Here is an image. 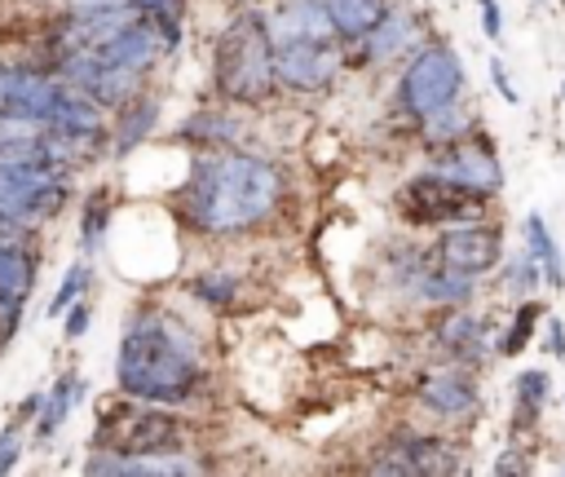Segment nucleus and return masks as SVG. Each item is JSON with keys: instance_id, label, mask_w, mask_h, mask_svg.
I'll return each mask as SVG.
<instances>
[{"instance_id": "obj_1", "label": "nucleus", "mask_w": 565, "mask_h": 477, "mask_svg": "<svg viewBox=\"0 0 565 477\" xmlns=\"http://www.w3.org/2000/svg\"><path fill=\"white\" fill-rule=\"evenodd\" d=\"M282 194V177L269 159L247 150H216L203 155L177 194L181 216L203 234H238L260 225Z\"/></svg>"}, {"instance_id": "obj_2", "label": "nucleus", "mask_w": 565, "mask_h": 477, "mask_svg": "<svg viewBox=\"0 0 565 477\" xmlns=\"http://www.w3.org/2000/svg\"><path fill=\"white\" fill-rule=\"evenodd\" d=\"M115 375L128 398L141 402H185L203 375L199 344L185 327L163 314H137L119 340Z\"/></svg>"}, {"instance_id": "obj_3", "label": "nucleus", "mask_w": 565, "mask_h": 477, "mask_svg": "<svg viewBox=\"0 0 565 477\" xmlns=\"http://www.w3.org/2000/svg\"><path fill=\"white\" fill-rule=\"evenodd\" d=\"M274 57H278V44H274L269 22L260 13H238L216 40V62H212L216 93L230 102L269 97V88L278 80Z\"/></svg>"}, {"instance_id": "obj_4", "label": "nucleus", "mask_w": 565, "mask_h": 477, "mask_svg": "<svg viewBox=\"0 0 565 477\" xmlns=\"http://www.w3.org/2000/svg\"><path fill=\"white\" fill-rule=\"evenodd\" d=\"M66 163H22V159H0V230H26L62 212L66 203Z\"/></svg>"}, {"instance_id": "obj_5", "label": "nucleus", "mask_w": 565, "mask_h": 477, "mask_svg": "<svg viewBox=\"0 0 565 477\" xmlns=\"http://www.w3.org/2000/svg\"><path fill=\"white\" fill-rule=\"evenodd\" d=\"M459 93H463V66H459L455 49H446V44L419 49L397 80V102L415 119H433V115L459 106Z\"/></svg>"}, {"instance_id": "obj_6", "label": "nucleus", "mask_w": 565, "mask_h": 477, "mask_svg": "<svg viewBox=\"0 0 565 477\" xmlns=\"http://www.w3.org/2000/svg\"><path fill=\"white\" fill-rule=\"evenodd\" d=\"M97 437L110 451H124V455H159V451H177L181 420H172L168 411L141 406V398H137V406H110V411H102Z\"/></svg>"}, {"instance_id": "obj_7", "label": "nucleus", "mask_w": 565, "mask_h": 477, "mask_svg": "<svg viewBox=\"0 0 565 477\" xmlns=\"http://www.w3.org/2000/svg\"><path fill=\"white\" fill-rule=\"evenodd\" d=\"M397 199H402V212H406L411 221L455 225V221L472 216V208H481L486 194H472V190H463V186H455V181H446V177H437V172L428 168V172L415 177Z\"/></svg>"}, {"instance_id": "obj_8", "label": "nucleus", "mask_w": 565, "mask_h": 477, "mask_svg": "<svg viewBox=\"0 0 565 477\" xmlns=\"http://www.w3.org/2000/svg\"><path fill=\"white\" fill-rule=\"evenodd\" d=\"M340 62L344 57L331 49V40H287V44H278V57H274L278 80L287 88H300V93L327 88L335 80Z\"/></svg>"}, {"instance_id": "obj_9", "label": "nucleus", "mask_w": 565, "mask_h": 477, "mask_svg": "<svg viewBox=\"0 0 565 477\" xmlns=\"http://www.w3.org/2000/svg\"><path fill=\"white\" fill-rule=\"evenodd\" d=\"M455 468H459L455 446L441 437H419V433L393 437L371 459V473H455Z\"/></svg>"}, {"instance_id": "obj_10", "label": "nucleus", "mask_w": 565, "mask_h": 477, "mask_svg": "<svg viewBox=\"0 0 565 477\" xmlns=\"http://www.w3.org/2000/svg\"><path fill=\"white\" fill-rule=\"evenodd\" d=\"M433 172L446 177V181H455V186H463V190H472V194H494V190L503 186L499 159H494L486 146H477V141H455V146L433 163Z\"/></svg>"}, {"instance_id": "obj_11", "label": "nucleus", "mask_w": 565, "mask_h": 477, "mask_svg": "<svg viewBox=\"0 0 565 477\" xmlns=\"http://www.w3.org/2000/svg\"><path fill=\"white\" fill-rule=\"evenodd\" d=\"M437 261L468 269V274H486L499 261V230L490 225H446L437 239Z\"/></svg>"}, {"instance_id": "obj_12", "label": "nucleus", "mask_w": 565, "mask_h": 477, "mask_svg": "<svg viewBox=\"0 0 565 477\" xmlns=\"http://www.w3.org/2000/svg\"><path fill=\"white\" fill-rule=\"evenodd\" d=\"M419 402L437 415H468L477 406V380L463 367H446L419 380Z\"/></svg>"}, {"instance_id": "obj_13", "label": "nucleus", "mask_w": 565, "mask_h": 477, "mask_svg": "<svg viewBox=\"0 0 565 477\" xmlns=\"http://www.w3.org/2000/svg\"><path fill=\"white\" fill-rule=\"evenodd\" d=\"M274 44H287V40H331L335 35V22L327 13L322 0H287L278 13H274Z\"/></svg>"}, {"instance_id": "obj_14", "label": "nucleus", "mask_w": 565, "mask_h": 477, "mask_svg": "<svg viewBox=\"0 0 565 477\" xmlns=\"http://www.w3.org/2000/svg\"><path fill=\"white\" fill-rule=\"evenodd\" d=\"M35 283V256L18 239H0V309L18 314Z\"/></svg>"}, {"instance_id": "obj_15", "label": "nucleus", "mask_w": 565, "mask_h": 477, "mask_svg": "<svg viewBox=\"0 0 565 477\" xmlns=\"http://www.w3.org/2000/svg\"><path fill=\"white\" fill-rule=\"evenodd\" d=\"M203 464L181 455V451H159V455H124V451H106L97 459H88V473H199Z\"/></svg>"}, {"instance_id": "obj_16", "label": "nucleus", "mask_w": 565, "mask_h": 477, "mask_svg": "<svg viewBox=\"0 0 565 477\" xmlns=\"http://www.w3.org/2000/svg\"><path fill=\"white\" fill-rule=\"evenodd\" d=\"M477 274H468V269H455V265H446V261H437L433 269H419V278H415V292L424 296V300H433V305H463L468 296H472V283Z\"/></svg>"}, {"instance_id": "obj_17", "label": "nucleus", "mask_w": 565, "mask_h": 477, "mask_svg": "<svg viewBox=\"0 0 565 477\" xmlns=\"http://www.w3.org/2000/svg\"><path fill=\"white\" fill-rule=\"evenodd\" d=\"M322 4H327L331 22H335V35H344V40L371 35L393 9L388 0H322Z\"/></svg>"}, {"instance_id": "obj_18", "label": "nucleus", "mask_w": 565, "mask_h": 477, "mask_svg": "<svg viewBox=\"0 0 565 477\" xmlns=\"http://www.w3.org/2000/svg\"><path fill=\"white\" fill-rule=\"evenodd\" d=\"M411 40H415V18L402 9H388V18L371 35H362V62H388V57L406 53Z\"/></svg>"}, {"instance_id": "obj_19", "label": "nucleus", "mask_w": 565, "mask_h": 477, "mask_svg": "<svg viewBox=\"0 0 565 477\" xmlns=\"http://www.w3.org/2000/svg\"><path fill=\"white\" fill-rule=\"evenodd\" d=\"M525 243H530L534 261L543 265L547 287H565V261H561V247H556V239H552V230H547V221H543L539 212L525 216Z\"/></svg>"}, {"instance_id": "obj_20", "label": "nucleus", "mask_w": 565, "mask_h": 477, "mask_svg": "<svg viewBox=\"0 0 565 477\" xmlns=\"http://www.w3.org/2000/svg\"><path fill=\"white\" fill-rule=\"evenodd\" d=\"M512 393H516V411H521V420L534 424V415H539V411L547 406V398H552V375L539 371V367H530V371L516 375Z\"/></svg>"}, {"instance_id": "obj_21", "label": "nucleus", "mask_w": 565, "mask_h": 477, "mask_svg": "<svg viewBox=\"0 0 565 477\" xmlns=\"http://www.w3.org/2000/svg\"><path fill=\"white\" fill-rule=\"evenodd\" d=\"M75 398H79V380H75V375H62V380L53 384L49 402L40 406V424H35V433H40V437L57 433V428H62V420L71 415V402H75Z\"/></svg>"}, {"instance_id": "obj_22", "label": "nucleus", "mask_w": 565, "mask_h": 477, "mask_svg": "<svg viewBox=\"0 0 565 477\" xmlns=\"http://www.w3.org/2000/svg\"><path fill=\"white\" fill-rule=\"evenodd\" d=\"M190 292H194L203 305H212V309H230L234 296H238V278L225 274V269H207V274H199V278L190 283Z\"/></svg>"}, {"instance_id": "obj_23", "label": "nucleus", "mask_w": 565, "mask_h": 477, "mask_svg": "<svg viewBox=\"0 0 565 477\" xmlns=\"http://www.w3.org/2000/svg\"><path fill=\"white\" fill-rule=\"evenodd\" d=\"M154 115H159V102H150V97H146V102H132V106H128V119L119 124L115 150H119V155H124V150H132V146H137V141H141L146 132H150Z\"/></svg>"}, {"instance_id": "obj_24", "label": "nucleus", "mask_w": 565, "mask_h": 477, "mask_svg": "<svg viewBox=\"0 0 565 477\" xmlns=\"http://www.w3.org/2000/svg\"><path fill=\"white\" fill-rule=\"evenodd\" d=\"M106 221H110V194H106V190H93L88 203H84V216H79V239H84V247H97V243H102Z\"/></svg>"}, {"instance_id": "obj_25", "label": "nucleus", "mask_w": 565, "mask_h": 477, "mask_svg": "<svg viewBox=\"0 0 565 477\" xmlns=\"http://www.w3.org/2000/svg\"><path fill=\"white\" fill-rule=\"evenodd\" d=\"M543 283V265L534 261V252H525V256H512L508 261V269H503V287L521 300V296H530L534 287Z\"/></svg>"}, {"instance_id": "obj_26", "label": "nucleus", "mask_w": 565, "mask_h": 477, "mask_svg": "<svg viewBox=\"0 0 565 477\" xmlns=\"http://www.w3.org/2000/svg\"><path fill=\"white\" fill-rule=\"evenodd\" d=\"M163 35V44H177L181 40V0H132Z\"/></svg>"}, {"instance_id": "obj_27", "label": "nucleus", "mask_w": 565, "mask_h": 477, "mask_svg": "<svg viewBox=\"0 0 565 477\" xmlns=\"http://www.w3.org/2000/svg\"><path fill=\"white\" fill-rule=\"evenodd\" d=\"M534 327H539V305H516V318H512V327L503 331V340H499V353H521L525 344H530V336H534Z\"/></svg>"}, {"instance_id": "obj_28", "label": "nucleus", "mask_w": 565, "mask_h": 477, "mask_svg": "<svg viewBox=\"0 0 565 477\" xmlns=\"http://www.w3.org/2000/svg\"><path fill=\"white\" fill-rule=\"evenodd\" d=\"M463 132H468V115H463L459 106H450V110L424 119V137H428V141H446V146H455Z\"/></svg>"}, {"instance_id": "obj_29", "label": "nucleus", "mask_w": 565, "mask_h": 477, "mask_svg": "<svg viewBox=\"0 0 565 477\" xmlns=\"http://www.w3.org/2000/svg\"><path fill=\"white\" fill-rule=\"evenodd\" d=\"M84 287H88V269H84V265H71V269H66V278H62V287H57V292H53V300H49V318H62V314L79 300V292H84Z\"/></svg>"}, {"instance_id": "obj_30", "label": "nucleus", "mask_w": 565, "mask_h": 477, "mask_svg": "<svg viewBox=\"0 0 565 477\" xmlns=\"http://www.w3.org/2000/svg\"><path fill=\"white\" fill-rule=\"evenodd\" d=\"M181 132H185V137H207V141H230V137H234V124H230L225 115H199V119H190Z\"/></svg>"}, {"instance_id": "obj_31", "label": "nucleus", "mask_w": 565, "mask_h": 477, "mask_svg": "<svg viewBox=\"0 0 565 477\" xmlns=\"http://www.w3.org/2000/svg\"><path fill=\"white\" fill-rule=\"evenodd\" d=\"M490 80H494V88H499V97H503V102H512V106L521 102V93H516V84H512L508 66H503L499 57H490Z\"/></svg>"}, {"instance_id": "obj_32", "label": "nucleus", "mask_w": 565, "mask_h": 477, "mask_svg": "<svg viewBox=\"0 0 565 477\" xmlns=\"http://www.w3.org/2000/svg\"><path fill=\"white\" fill-rule=\"evenodd\" d=\"M481 4V31L490 35V40H499L503 35V13H499V4L494 0H477Z\"/></svg>"}, {"instance_id": "obj_33", "label": "nucleus", "mask_w": 565, "mask_h": 477, "mask_svg": "<svg viewBox=\"0 0 565 477\" xmlns=\"http://www.w3.org/2000/svg\"><path fill=\"white\" fill-rule=\"evenodd\" d=\"M84 331H88V305L75 300V305L66 309V336H84Z\"/></svg>"}, {"instance_id": "obj_34", "label": "nucleus", "mask_w": 565, "mask_h": 477, "mask_svg": "<svg viewBox=\"0 0 565 477\" xmlns=\"http://www.w3.org/2000/svg\"><path fill=\"white\" fill-rule=\"evenodd\" d=\"M18 464V433L9 428V433H0V473H9Z\"/></svg>"}, {"instance_id": "obj_35", "label": "nucleus", "mask_w": 565, "mask_h": 477, "mask_svg": "<svg viewBox=\"0 0 565 477\" xmlns=\"http://www.w3.org/2000/svg\"><path fill=\"white\" fill-rule=\"evenodd\" d=\"M547 349H552V358H565V322L561 318H547Z\"/></svg>"}, {"instance_id": "obj_36", "label": "nucleus", "mask_w": 565, "mask_h": 477, "mask_svg": "<svg viewBox=\"0 0 565 477\" xmlns=\"http://www.w3.org/2000/svg\"><path fill=\"white\" fill-rule=\"evenodd\" d=\"M494 473H525V459H521V455H503V459L494 464Z\"/></svg>"}, {"instance_id": "obj_37", "label": "nucleus", "mask_w": 565, "mask_h": 477, "mask_svg": "<svg viewBox=\"0 0 565 477\" xmlns=\"http://www.w3.org/2000/svg\"><path fill=\"white\" fill-rule=\"evenodd\" d=\"M534 4H539V0H534Z\"/></svg>"}]
</instances>
